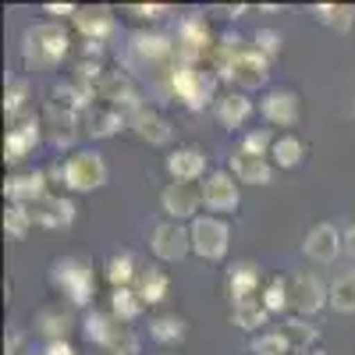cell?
I'll return each instance as SVG.
<instances>
[{
  "mask_svg": "<svg viewBox=\"0 0 355 355\" xmlns=\"http://www.w3.org/2000/svg\"><path fill=\"white\" fill-rule=\"evenodd\" d=\"M185 334H189V323L182 316H174V313H164V316L150 320V338L160 341V345H178V341H185Z\"/></svg>",
  "mask_w": 355,
  "mask_h": 355,
  "instance_id": "obj_30",
  "label": "cell"
},
{
  "mask_svg": "<svg viewBox=\"0 0 355 355\" xmlns=\"http://www.w3.org/2000/svg\"><path fill=\"white\" fill-rule=\"evenodd\" d=\"M50 178L46 171H18L4 182V196L11 199V206H36L43 196H50Z\"/></svg>",
  "mask_w": 355,
  "mask_h": 355,
  "instance_id": "obj_13",
  "label": "cell"
},
{
  "mask_svg": "<svg viewBox=\"0 0 355 355\" xmlns=\"http://www.w3.org/2000/svg\"><path fill=\"white\" fill-rule=\"evenodd\" d=\"M36 331L50 341H64V334L71 331V313L64 306H46L36 313Z\"/></svg>",
  "mask_w": 355,
  "mask_h": 355,
  "instance_id": "obj_28",
  "label": "cell"
},
{
  "mask_svg": "<svg viewBox=\"0 0 355 355\" xmlns=\"http://www.w3.org/2000/svg\"><path fill=\"white\" fill-rule=\"evenodd\" d=\"M252 40H256V50L266 57V61L281 53V33H277V28H259V33H256Z\"/></svg>",
  "mask_w": 355,
  "mask_h": 355,
  "instance_id": "obj_40",
  "label": "cell"
},
{
  "mask_svg": "<svg viewBox=\"0 0 355 355\" xmlns=\"http://www.w3.org/2000/svg\"><path fill=\"white\" fill-rule=\"evenodd\" d=\"M327 295H331V309L334 313H355V270L338 274L327 284Z\"/></svg>",
  "mask_w": 355,
  "mask_h": 355,
  "instance_id": "obj_31",
  "label": "cell"
},
{
  "mask_svg": "<svg viewBox=\"0 0 355 355\" xmlns=\"http://www.w3.org/2000/svg\"><path fill=\"white\" fill-rule=\"evenodd\" d=\"M341 234H345V252H348V256L355 259V224H348V227H345Z\"/></svg>",
  "mask_w": 355,
  "mask_h": 355,
  "instance_id": "obj_45",
  "label": "cell"
},
{
  "mask_svg": "<svg viewBox=\"0 0 355 355\" xmlns=\"http://www.w3.org/2000/svg\"><path fill=\"white\" fill-rule=\"evenodd\" d=\"M135 277H139V266H135L132 252H114L107 259V281L114 288H128V284H135Z\"/></svg>",
  "mask_w": 355,
  "mask_h": 355,
  "instance_id": "obj_34",
  "label": "cell"
},
{
  "mask_svg": "<svg viewBox=\"0 0 355 355\" xmlns=\"http://www.w3.org/2000/svg\"><path fill=\"white\" fill-rule=\"evenodd\" d=\"M192 252L206 263H217L227 256V245H231V227L220 220V217H196L192 227Z\"/></svg>",
  "mask_w": 355,
  "mask_h": 355,
  "instance_id": "obj_6",
  "label": "cell"
},
{
  "mask_svg": "<svg viewBox=\"0 0 355 355\" xmlns=\"http://www.w3.org/2000/svg\"><path fill=\"white\" fill-rule=\"evenodd\" d=\"M82 125H85V135L110 139L117 128H125V114L114 110V107H107V103H93V107L82 114Z\"/></svg>",
  "mask_w": 355,
  "mask_h": 355,
  "instance_id": "obj_24",
  "label": "cell"
},
{
  "mask_svg": "<svg viewBox=\"0 0 355 355\" xmlns=\"http://www.w3.org/2000/svg\"><path fill=\"white\" fill-rule=\"evenodd\" d=\"M128 57H132V64H142L150 71H160V68L174 71L178 68V43H171V36H164V33L142 28L128 43Z\"/></svg>",
  "mask_w": 355,
  "mask_h": 355,
  "instance_id": "obj_4",
  "label": "cell"
},
{
  "mask_svg": "<svg viewBox=\"0 0 355 355\" xmlns=\"http://www.w3.org/2000/svg\"><path fill=\"white\" fill-rule=\"evenodd\" d=\"M28 210H33L36 224H43V227H68L75 220V202L64 199V196H57V192L43 196L36 206H28Z\"/></svg>",
  "mask_w": 355,
  "mask_h": 355,
  "instance_id": "obj_21",
  "label": "cell"
},
{
  "mask_svg": "<svg viewBox=\"0 0 355 355\" xmlns=\"http://www.w3.org/2000/svg\"><path fill=\"white\" fill-rule=\"evenodd\" d=\"M25 96H28V82H11L8 85V93H4V110L15 117V114H21V107H25Z\"/></svg>",
  "mask_w": 355,
  "mask_h": 355,
  "instance_id": "obj_41",
  "label": "cell"
},
{
  "mask_svg": "<svg viewBox=\"0 0 355 355\" xmlns=\"http://www.w3.org/2000/svg\"><path fill=\"white\" fill-rule=\"evenodd\" d=\"M231 174L239 178L242 185H270V178H274V167L266 157H252V153H242V150H234L231 160H227Z\"/></svg>",
  "mask_w": 355,
  "mask_h": 355,
  "instance_id": "obj_20",
  "label": "cell"
},
{
  "mask_svg": "<svg viewBox=\"0 0 355 355\" xmlns=\"http://www.w3.org/2000/svg\"><path fill=\"white\" fill-rule=\"evenodd\" d=\"M214 85L217 78L210 71H202L196 64H178L171 75H167V89L182 100L189 110H202L206 103L214 100Z\"/></svg>",
  "mask_w": 355,
  "mask_h": 355,
  "instance_id": "obj_3",
  "label": "cell"
},
{
  "mask_svg": "<svg viewBox=\"0 0 355 355\" xmlns=\"http://www.w3.org/2000/svg\"><path fill=\"white\" fill-rule=\"evenodd\" d=\"M18 348H21V334L8 331V355H18Z\"/></svg>",
  "mask_w": 355,
  "mask_h": 355,
  "instance_id": "obj_46",
  "label": "cell"
},
{
  "mask_svg": "<svg viewBox=\"0 0 355 355\" xmlns=\"http://www.w3.org/2000/svg\"><path fill=\"white\" fill-rule=\"evenodd\" d=\"M249 114H252V100L245 93H224L214 100V117L220 121V128H242L249 121Z\"/></svg>",
  "mask_w": 355,
  "mask_h": 355,
  "instance_id": "obj_23",
  "label": "cell"
},
{
  "mask_svg": "<svg viewBox=\"0 0 355 355\" xmlns=\"http://www.w3.org/2000/svg\"><path fill=\"white\" fill-rule=\"evenodd\" d=\"M281 334L288 338V345H291L295 355H309V352H316V341H320V327H313L306 316H291L284 327H281Z\"/></svg>",
  "mask_w": 355,
  "mask_h": 355,
  "instance_id": "obj_26",
  "label": "cell"
},
{
  "mask_svg": "<svg viewBox=\"0 0 355 355\" xmlns=\"http://www.w3.org/2000/svg\"><path fill=\"white\" fill-rule=\"evenodd\" d=\"M270 160H274V167H284V171L299 167V164L306 160V142L295 135V132L277 135V139H274V150H270Z\"/></svg>",
  "mask_w": 355,
  "mask_h": 355,
  "instance_id": "obj_27",
  "label": "cell"
},
{
  "mask_svg": "<svg viewBox=\"0 0 355 355\" xmlns=\"http://www.w3.org/2000/svg\"><path fill=\"white\" fill-rule=\"evenodd\" d=\"M43 355H75L68 341H46V352Z\"/></svg>",
  "mask_w": 355,
  "mask_h": 355,
  "instance_id": "obj_43",
  "label": "cell"
},
{
  "mask_svg": "<svg viewBox=\"0 0 355 355\" xmlns=\"http://www.w3.org/2000/svg\"><path fill=\"white\" fill-rule=\"evenodd\" d=\"M121 327H125V323H121V320H114L110 313H89L82 331H85V338H89V341L100 345V348L107 352V348H110V341L117 338V331H121Z\"/></svg>",
  "mask_w": 355,
  "mask_h": 355,
  "instance_id": "obj_29",
  "label": "cell"
},
{
  "mask_svg": "<svg viewBox=\"0 0 355 355\" xmlns=\"http://www.w3.org/2000/svg\"><path fill=\"white\" fill-rule=\"evenodd\" d=\"M302 252H306V259L327 266V263H334V259L345 252V234H341L334 224H313V227L306 231Z\"/></svg>",
  "mask_w": 355,
  "mask_h": 355,
  "instance_id": "obj_12",
  "label": "cell"
},
{
  "mask_svg": "<svg viewBox=\"0 0 355 355\" xmlns=\"http://www.w3.org/2000/svg\"><path fill=\"white\" fill-rule=\"evenodd\" d=\"M352 114H355V100H352Z\"/></svg>",
  "mask_w": 355,
  "mask_h": 355,
  "instance_id": "obj_47",
  "label": "cell"
},
{
  "mask_svg": "<svg viewBox=\"0 0 355 355\" xmlns=\"http://www.w3.org/2000/svg\"><path fill=\"white\" fill-rule=\"evenodd\" d=\"M125 125H128L142 142H150V146H167V142H171V125H167V117H160L157 110H150L146 103L125 114Z\"/></svg>",
  "mask_w": 355,
  "mask_h": 355,
  "instance_id": "obj_17",
  "label": "cell"
},
{
  "mask_svg": "<svg viewBox=\"0 0 355 355\" xmlns=\"http://www.w3.org/2000/svg\"><path fill=\"white\" fill-rule=\"evenodd\" d=\"M313 15H316L320 25L334 28V33H348L355 25V8H348V4H316Z\"/></svg>",
  "mask_w": 355,
  "mask_h": 355,
  "instance_id": "obj_33",
  "label": "cell"
},
{
  "mask_svg": "<svg viewBox=\"0 0 355 355\" xmlns=\"http://www.w3.org/2000/svg\"><path fill=\"white\" fill-rule=\"evenodd\" d=\"M78 125H82V114L68 110V107H57V103H46V114H43V128H50V142L57 150L75 142L78 135Z\"/></svg>",
  "mask_w": 355,
  "mask_h": 355,
  "instance_id": "obj_19",
  "label": "cell"
},
{
  "mask_svg": "<svg viewBox=\"0 0 355 355\" xmlns=\"http://www.w3.org/2000/svg\"><path fill=\"white\" fill-rule=\"evenodd\" d=\"M46 178L53 185H64L71 192H96L100 185H107V164L93 150H78L68 160H61L53 171H46Z\"/></svg>",
  "mask_w": 355,
  "mask_h": 355,
  "instance_id": "obj_2",
  "label": "cell"
},
{
  "mask_svg": "<svg viewBox=\"0 0 355 355\" xmlns=\"http://www.w3.org/2000/svg\"><path fill=\"white\" fill-rule=\"evenodd\" d=\"M50 281H53L57 291H64L68 302H75V306H85L89 299H93V288H96L93 266L82 263V259H75V256L57 259V263L50 266Z\"/></svg>",
  "mask_w": 355,
  "mask_h": 355,
  "instance_id": "obj_5",
  "label": "cell"
},
{
  "mask_svg": "<svg viewBox=\"0 0 355 355\" xmlns=\"http://www.w3.org/2000/svg\"><path fill=\"white\" fill-rule=\"evenodd\" d=\"M249 352L252 355H291V345L281 331H263L249 341Z\"/></svg>",
  "mask_w": 355,
  "mask_h": 355,
  "instance_id": "obj_37",
  "label": "cell"
},
{
  "mask_svg": "<svg viewBox=\"0 0 355 355\" xmlns=\"http://www.w3.org/2000/svg\"><path fill=\"white\" fill-rule=\"evenodd\" d=\"M167 171H171L174 182H196L199 185L206 178V153L199 146H178L167 157Z\"/></svg>",
  "mask_w": 355,
  "mask_h": 355,
  "instance_id": "obj_18",
  "label": "cell"
},
{
  "mask_svg": "<svg viewBox=\"0 0 355 355\" xmlns=\"http://www.w3.org/2000/svg\"><path fill=\"white\" fill-rule=\"evenodd\" d=\"M239 150H242V153H252V157H266V160H270L274 139H270V132H266V128H259V132H245L242 142H239Z\"/></svg>",
  "mask_w": 355,
  "mask_h": 355,
  "instance_id": "obj_39",
  "label": "cell"
},
{
  "mask_svg": "<svg viewBox=\"0 0 355 355\" xmlns=\"http://www.w3.org/2000/svg\"><path fill=\"white\" fill-rule=\"evenodd\" d=\"M202 206L214 214H227V210H239L242 192H239V178L231 171H210L202 178Z\"/></svg>",
  "mask_w": 355,
  "mask_h": 355,
  "instance_id": "obj_7",
  "label": "cell"
},
{
  "mask_svg": "<svg viewBox=\"0 0 355 355\" xmlns=\"http://www.w3.org/2000/svg\"><path fill=\"white\" fill-rule=\"evenodd\" d=\"M71 50V36L64 25L57 21H40V25H28L25 28V40H21V53L28 64L36 68H57L68 57Z\"/></svg>",
  "mask_w": 355,
  "mask_h": 355,
  "instance_id": "obj_1",
  "label": "cell"
},
{
  "mask_svg": "<svg viewBox=\"0 0 355 355\" xmlns=\"http://www.w3.org/2000/svg\"><path fill=\"white\" fill-rule=\"evenodd\" d=\"M150 245H153V256H157V259H164V263H182V259L192 252V234H189V227H182L178 220H164V224L153 227Z\"/></svg>",
  "mask_w": 355,
  "mask_h": 355,
  "instance_id": "obj_9",
  "label": "cell"
},
{
  "mask_svg": "<svg viewBox=\"0 0 355 355\" xmlns=\"http://www.w3.org/2000/svg\"><path fill=\"white\" fill-rule=\"evenodd\" d=\"M309 355H323V352H309Z\"/></svg>",
  "mask_w": 355,
  "mask_h": 355,
  "instance_id": "obj_48",
  "label": "cell"
},
{
  "mask_svg": "<svg viewBox=\"0 0 355 355\" xmlns=\"http://www.w3.org/2000/svg\"><path fill=\"white\" fill-rule=\"evenodd\" d=\"M75 25H78V33L89 40V46H100L114 33V15H110V8H78Z\"/></svg>",
  "mask_w": 355,
  "mask_h": 355,
  "instance_id": "obj_22",
  "label": "cell"
},
{
  "mask_svg": "<svg viewBox=\"0 0 355 355\" xmlns=\"http://www.w3.org/2000/svg\"><path fill=\"white\" fill-rule=\"evenodd\" d=\"M142 306L146 302L139 299L135 288H114V295H110V316L121 320V323H132L142 313Z\"/></svg>",
  "mask_w": 355,
  "mask_h": 355,
  "instance_id": "obj_32",
  "label": "cell"
},
{
  "mask_svg": "<svg viewBox=\"0 0 355 355\" xmlns=\"http://www.w3.org/2000/svg\"><path fill=\"white\" fill-rule=\"evenodd\" d=\"M263 270L252 263V259H239L231 266V274H227V291H231V302L234 306H242V302H256L259 295H263Z\"/></svg>",
  "mask_w": 355,
  "mask_h": 355,
  "instance_id": "obj_14",
  "label": "cell"
},
{
  "mask_svg": "<svg viewBox=\"0 0 355 355\" xmlns=\"http://www.w3.org/2000/svg\"><path fill=\"white\" fill-rule=\"evenodd\" d=\"M160 206H164V214L171 220H196V210L202 206V185L196 182H171L164 192H160Z\"/></svg>",
  "mask_w": 355,
  "mask_h": 355,
  "instance_id": "obj_10",
  "label": "cell"
},
{
  "mask_svg": "<svg viewBox=\"0 0 355 355\" xmlns=\"http://www.w3.org/2000/svg\"><path fill=\"white\" fill-rule=\"evenodd\" d=\"M259 302L266 306V313H284V309H291V295H288V277L274 274L270 281L263 284V295H259Z\"/></svg>",
  "mask_w": 355,
  "mask_h": 355,
  "instance_id": "obj_35",
  "label": "cell"
},
{
  "mask_svg": "<svg viewBox=\"0 0 355 355\" xmlns=\"http://www.w3.org/2000/svg\"><path fill=\"white\" fill-rule=\"evenodd\" d=\"M266 320H270V313H266V306L259 299L256 302H242V306L231 309V323L242 327V331H259V327H266Z\"/></svg>",
  "mask_w": 355,
  "mask_h": 355,
  "instance_id": "obj_36",
  "label": "cell"
},
{
  "mask_svg": "<svg viewBox=\"0 0 355 355\" xmlns=\"http://www.w3.org/2000/svg\"><path fill=\"white\" fill-rule=\"evenodd\" d=\"M128 15H135V18H160V15H167V8L164 4H132L128 8Z\"/></svg>",
  "mask_w": 355,
  "mask_h": 355,
  "instance_id": "obj_42",
  "label": "cell"
},
{
  "mask_svg": "<svg viewBox=\"0 0 355 355\" xmlns=\"http://www.w3.org/2000/svg\"><path fill=\"white\" fill-rule=\"evenodd\" d=\"M40 139H43V121L40 117H21V121L15 125V128H8V139H4V157L11 160V164H18V160H25L28 153L40 146Z\"/></svg>",
  "mask_w": 355,
  "mask_h": 355,
  "instance_id": "obj_16",
  "label": "cell"
},
{
  "mask_svg": "<svg viewBox=\"0 0 355 355\" xmlns=\"http://www.w3.org/2000/svg\"><path fill=\"white\" fill-rule=\"evenodd\" d=\"M43 11H46V15H71V18L78 15V8H75V4H64V8H61V4H46Z\"/></svg>",
  "mask_w": 355,
  "mask_h": 355,
  "instance_id": "obj_44",
  "label": "cell"
},
{
  "mask_svg": "<svg viewBox=\"0 0 355 355\" xmlns=\"http://www.w3.org/2000/svg\"><path fill=\"white\" fill-rule=\"evenodd\" d=\"M33 224H36V217H33V210H28V206H8V214H4V227H8L11 239H25Z\"/></svg>",
  "mask_w": 355,
  "mask_h": 355,
  "instance_id": "obj_38",
  "label": "cell"
},
{
  "mask_svg": "<svg viewBox=\"0 0 355 355\" xmlns=\"http://www.w3.org/2000/svg\"><path fill=\"white\" fill-rule=\"evenodd\" d=\"M266 78H270V61L256 46H242L239 57H234V64H231L227 82L239 85V93H249V89H259Z\"/></svg>",
  "mask_w": 355,
  "mask_h": 355,
  "instance_id": "obj_11",
  "label": "cell"
},
{
  "mask_svg": "<svg viewBox=\"0 0 355 355\" xmlns=\"http://www.w3.org/2000/svg\"><path fill=\"white\" fill-rule=\"evenodd\" d=\"M259 114H263V121L274 125V128H295L302 107H299V96L288 93V89H270L259 103Z\"/></svg>",
  "mask_w": 355,
  "mask_h": 355,
  "instance_id": "obj_15",
  "label": "cell"
},
{
  "mask_svg": "<svg viewBox=\"0 0 355 355\" xmlns=\"http://www.w3.org/2000/svg\"><path fill=\"white\" fill-rule=\"evenodd\" d=\"M135 291L146 306H157L167 299L171 291V277L160 270V266H139V277H135Z\"/></svg>",
  "mask_w": 355,
  "mask_h": 355,
  "instance_id": "obj_25",
  "label": "cell"
},
{
  "mask_svg": "<svg viewBox=\"0 0 355 355\" xmlns=\"http://www.w3.org/2000/svg\"><path fill=\"white\" fill-rule=\"evenodd\" d=\"M288 295H291V309L299 316H313L320 313L323 306H331V295H327V284H323L316 274L302 270L288 281Z\"/></svg>",
  "mask_w": 355,
  "mask_h": 355,
  "instance_id": "obj_8",
  "label": "cell"
}]
</instances>
